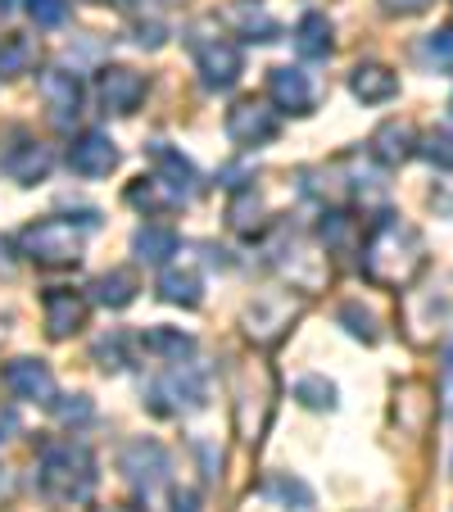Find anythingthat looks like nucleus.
Returning a JSON list of instances; mask_svg holds the SVG:
<instances>
[{"mask_svg":"<svg viewBox=\"0 0 453 512\" xmlns=\"http://www.w3.org/2000/svg\"><path fill=\"white\" fill-rule=\"evenodd\" d=\"M136 46H145V50L164 46V23H141V28H136Z\"/></svg>","mask_w":453,"mask_h":512,"instance_id":"72a5a7b5","label":"nucleus"},{"mask_svg":"<svg viewBox=\"0 0 453 512\" xmlns=\"http://www.w3.org/2000/svg\"><path fill=\"white\" fill-rule=\"evenodd\" d=\"M426 263V241L413 223L381 218L363 245V272L376 286H408Z\"/></svg>","mask_w":453,"mask_h":512,"instance_id":"f257e3e1","label":"nucleus"},{"mask_svg":"<svg viewBox=\"0 0 453 512\" xmlns=\"http://www.w3.org/2000/svg\"><path fill=\"white\" fill-rule=\"evenodd\" d=\"M145 349L164 363H191L195 354V336H186L182 327H150L145 331Z\"/></svg>","mask_w":453,"mask_h":512,"instance_id":"412c9836","label":"nucleus"},{"mask_svg":"<svg viewBox=\"0 0 453 512\" xmlns=\"http://www.w3.org/2000/svg\"><path fill=\"white\" fill-rule=\"evenodd\" d=\"M318 236H322V245H327V250L345 254L349 245H354V218H349V213H340V209L322 213V223H318Z\"/></svg>","mask_w":453,"mask_h":512,"instance_id":"a878e982","label":"nucleus"},{"mask_svg":"<svg viewBox=\"0 0 453 512\" xmlns=\"http://www.w3.org/2000/svg\"><path fill=\"white\" fill-rule=\"evenodd\" d=\"M150 159H155V177L177 195V200H191V195L200 191V173H195V164L182 155V150L159 141V145H150Z\"/></svg>","mask_w":453,"mask_h":512,"instance_id":"2eb2a0df","label":"nucleus"},{"mask_svg":"<svg viewBox=\"0 0 453 512\" xmlns=\"http://www.w3.org/2000/svg\"><path fill=\"white\" fill-rule=\"evenodd\" d=\"M227 136H232L236 145H245V150H254V145H268L272 136L281 132V123H277V109H268L263 100H254V96H245V100H236L232 109H227Z\"/></svg>","mask_w":453,"mask_h":512,"instance_id":"423d86ee","label":"nucleus"},{"mask_svg":"<svg viewBox=\"0 0 453 512\" xmlns=\"http://www.w3.org/2000/svg\"><path fill=\"white\" fill-rule=\"evenodd\" d=\"M372 155L381 159V164H404V159L417 155V132L413 123H399V118H390V123H381L372 132Z\"/></svg>","mask_w":453,"mask_h":512,"instance_id":"a211bd4d","label":"nucleus"},{"mask_svg":"<svg viewBox=\"0 0 453 512\" xmlns=\"http://www.w3.org/2000/svg\"><path fill=\"white\" fill-rule=\"evenodd\" d=\"M426 159H431V164H440V168H453V136H431V141H426Z\"/></svg>","mask_w":453,"mask_h":512,"instance_id":"2f4dec72","label":"nucleus"},{"mask_svg":"<svg viewBox=\"0 0 453 512\" xmlns=\"http://www.w3.org/2000/svg\"><path fill=\"white\" fill-rule=\"evenodd\" d=\"M41 100H46L50 118H55L59 127H68L82 114V82L73 78V73H64V68H46V73H41Z\"/></svg>","mask_w":453,"mask_h":512,"instance_id":"4468645a","label":"nucleus"},{"mask_svg":"<svg viewBox=\"0 0 453 512\" xmlns=\"http://www.w3.org/2000/svg\"><path fill=\"white\" fill-rule=\"evenodd\" d=\"M37 481L50 499L82 503L96 490V454L82 440H50V445H41Z\"/></svg>","mask_w":453,"mask_h":512,"instance_id":"7ed1b4c3","label":"nucleus"},{"mask_svg":"<svg viewBox=\"0 0 453 512\" xmlns=\"http://www.w3.org/2000/svg\"><path fill=\"white\" fill-rule=\"evenodd\" d=\"M331 23H327V14H304V19L295 23V50H299V59H327L331 55Z\"/></svg>","mask_w":453,"mask_h":512,"instance_id":"6ab92c4d","label":"nucleus"},{"mask_svg":"<svg viewBox=\"0 0 453 512\" xmlns=\"http://www.w3.org/2000/svg\"><path fill=\"white\" fill-rule=\"evenodd\" d=\"M0 168L19 186H37V182H46L50 168H55V150H50L46 141H37V136H19V145H10V150L0 155Z\"/></svg>","mask_w":453,"mask_h":512,"instance_id":"1a4fd4ad","label":"nucleus"},{"mask_svg":"<svg viewBox=\"0 0 453 512\" xmlns=\"http://www.w3.org/2000/svg\"><path fill=\"white\" fill-rule=\"evenodd\" d=\"M440 399H444V413H453V349L444 358V377H440Z\"/></svg>","mask_w":453,"mask_h":512,"instance_id":"f704fd0d","label":"nucleus"},{"mask_svg":"<svg viewBox=\"0 0 453 512\" xmlns=\"http://www.w3.org/2000/svg\"><path fill=\"white\" fill-rule=\"evenodd\" d=\"M14 431H19V417H14L10 408H0V445H5V440H10Z\"/></svg>","mask_w":453,"mask_h":512,"instance_id":"c9c22d12","label":"nucleus"},{"mask_svg":"<svg viewBox=\"0 0 453 512\" xmlns=\"http://www.w3.org/2000/svg\"><path fill=\"white\" fill-rule=\"evenodd\" d=\"M290 318H295V304L286 295H263V300H254L245 309V331L259 340H277L290 327Z\"/></svg>","mask_w":453,"mask_h":512,"instance_id":"dca6fc26","label":"nucleus"},{"mask_svg":"<svg viewBox=\"0 0 453 512\" xmlns=\"http://www.w3.org/2000/svg\"><path fill=\"white\" fill-rule=\"evenodd\" d=\"M37 37L28 32H10L0 41V78H19V73H32L37 68Z\"/></svg>","mask_w":453,"mask_h":512,"instance_id":"aec40b11","label":"nucleus"},{"mask_svg":"<svg viewBox=\"0 0 453 512\" xmlns=\"http://www.w3.org/2000/svg\"><path fill=\"white\" fill-rule=\"evenodd\" d=\"M349 91L363 105H386V100L399 96V78H395V68H386V64H358L349 73Z\"/></svg>","mask_w":453,"mask_h":512,"instance_id":"f3484780","label":"nucleus"},{"mask_svg":"<svg viewBox=\"0 0 453 512\" xmlns=\"http://www.w3.org/2000/svg\"><path fill=\"white\" fill-rule=\"evenodd\" d=\"M449 118H453V100H449Z\"/></svg>","mask_w":453,"mask_h":512,"instance_id":"ea45409f","label":"nucleus"},{"mask_svg":"<svg viewBox=\"0 0 453 512\" xmlns=\"http://www.w3.org/2000/svg\"><path fill=\"white\" fill-rule=\"evenodd\" d=\"M295 399L304 408H336V386H331V381H322V377H304L295 386Z\"/></svg>","mask_w":453,"mask_h":512,"instance_id":"bb28decb","label":"nucleus"},{"mask_svg":"<svg viewBox=\"0 0 453 512\" xmlns=\"http://www.w3.org/2000/svg\"><path fill=\"white\" fill-rule=\"evenodd\" d=\"M96 512H141V508H132V503H109V508H96Z\"/></svg>","mask_w":453,"mask_h":512,"instance_id":"4c0bfd02","label":"nucleus"},{"mask_svg":"<svg viewBox=\"0 0 453 512\" xmlns=\"http://www.w3.org/2000/svg\"><path fill=\"white\" fill-rule=\"evenodd\" d=\"M127 204H136V209H145V213H159V209H173V204H182V200H177L159 177H150V182L141 177V182L127 191Z\"/></svg>","mask_w":453,"mask_h":512,"instance_id":"393cba45","label":"nucleus"},{"mask_svg":"<svg viewBox=\"0 0 453 512\" xmlns=\"http://www.w3.org/2000/svg\"><path fill=\"white\" fill-rule=\"evenodd\" d=\"M132 250L141 263H168L177 254V232L173 227H141V232L132 236Z\"/></svg>","mask_w":453,"mask_h":512,"instance_id":"4be33fe9","label":"nucleus"},{"mask_svg":"<svg viewBox=\"0 0 453 512\" xmlns=\"http://www.w3.org/2000/svg\"><path fill=\"white\" fill-rule=\"evenodd\" d=\"M159 295L168 304H182V309H195L200 304V272L195 268H168L159 277Z\"/></svg>","mask_w":453,"mask_h":512,"instance_id":"5701e85b","label":"nucleus"},{"mask_svg":"<svg viewBox=\"0 0 453 512\" xmlns=\"http://www.w3.org/2000/svg\"><path fill=\"white\" fill-rule=\"evenodd\" d=\"M191 55H195V68H200V82L209 91H227L245 68L241 46L232 37H222V32H195Z\"/></svg>","mask_w":453,"mask_h":512,"instance_id":"20e7f679","label":"nucleus"},{"mask_svg":"<svg viewBox=\"0 0 453 512\" xmlns=\"http://www.w3.org/2000/svg\"><path fill=\"white\" fill-rule=\"evenodd\" d=\"M96 5H118V10H127V5H132V0H96Z\"/></svg>","mask_w":453,"mask_h":512,"instance_id":"58836bf2","label":"nucleus"},{"mask_svg":"<svg viewBox=\"0 0 453 512\" xmlns=\"http://www.w3.org/2000/svg\"><path fill=\"white\" fill-rule=\"evenodd\" d=\"M381 10H386V14H399V19H413V14H426V10H431V0H381Z\"/></svg>","mask_w":453,"mask_h":512,"instance_id":"473e14b6","label":"nucleus"},{"mask_svg":"<svg viewBox=\"0 0 453 512\" xmlns=\"http://www.w3.org/2000/svg\"><path fill=\"white\" fill-rule=\"evenodd\" d=\"M422 55L431 59V64H440V68H453V28L431 32V37H426V46H422Z\"/></svg>","mask_w":453,"mask_h":512,"instance_id":"c756f323","label":"nucleus"},{"mask_svg":"<svg viewBox=\"0 0 453 512\" xmlns=\"http://www.w3.org/2000/svg\"><path fill=\"white\" fill-rule=\"evenodd\" d=\"M155 413H195L204 408V372L195 363H168V372L145 390Z\"/></svg>","mask_w":453,"mask_h":512,"instance_id":"39448f33","label":"nucleus"},{"mask_svg":"<svg viewBox=\"0 0 453 512\" xmlns=\"http://www.w3.org/2000/svg\"><path fill=\"white\" fill-rule=\"evenodd\" d=\"M118 472L132 485H141V490H155L168 476V449L159 440H132L123 449V458H118Z\"/></svg>","mask_w":453,"mask_h":512,"instance_id":"f8f14e48","label":"nucleus"},{"mask_svg":"<svg viewBox=\"0 0 453 512\" xmlns=\"http://www.w3.org/2000/svg\"><path fill=\"white\" fill-rule=\"evenodd\" d=\"M28 19L37 28H59L68 19V0H28Z\"/></svg>","mask_w":453,"mask_h":512,"instance_id":"c85d7f7f","label":"nucleus"},{"mask_svg":"<svg viewBox=\"0 0 453 512\" xmlns=\"http://www.w3.org/2000/svg\"><path fill=\"white\" fill-rule=\"evenodd\" d=\"M50 408L59 413V422H87V417H91V399L87 395H73V404H59V399H55Z\"/></svg>","mask_w":453,"mask_h":512,"instance_id":"7c9ffc66","label":"nucleus"},{"mask_svg":"<svg viewBox=\"0 0 453 512\" xmlns=\"http://www.w3.org/2000/svg\"><path fill=\"white\" fill-rule=\"evenodd\" d=\"M268 96H272V105L286 109V114H313V82L304 68L277 64L268 73Z\"/></svg>","mask_w":453,"mask_h":512,"instance_id":"ddd939ff","label":"nucleus"},{"mask_svg":"<svg viewBox=\"0 0 453 512\" xmlns=\"http://www.w3.org/2000/svg\"><path fill=\"white\" fill-rule=\"evenodd\" d=\"M96 227V213L82 218H41L19 232V254L37 268H73L87 250V232Z\"/></svg>","mask_w":453,"mask_h":512,"instance_id":"f03ea898","label":"nucleus"},{"mask_svg":"<svg viewBox=\"0 0 453 512\" xmlns=\"http://www.w3.org/2000/svg\"><path fill=\"white\" fill-rule=\"evenodd\" d=\"M96 91H100L105 114H132V109L145 100V78L127 64H109V68H100Z\"/></svg>","mask_w":453,"mask_h":512,"instance_id":"9b49d317","label":"nucleus"},{"mask_svg":"<svg viewBox=\"0 0 453 512\" xmlns=\"http://www.w3.org/2000/svg\"><path fill=\"white\" fill-rule=\"evenodd\" d=\"M0 377H5V390L23 404H55V372L41 358H14Z\"/></svg>","mask_w":453,"mask_h":512,"instance_id":"9d476101","label":"nucleus"},{"mask_svg":"<svg viewBox=\"0 0 453 512\" xmlns=\"http://www.w3.org/2000/svg\"><path fill=\"white\" fill-rule=\"evenodd\" d=\"M340 322L349 327V336L367 340V345H376V340H381V331H376V318L363 309V304H345V309H340Z\"/></svg>","mask_w":453,"mask_h":512,"instance_id":"cd10ccee","label":"nucleus"},{"mask_svg":"<svg viewBox=\"0 0 453 512\" xmlns=\"http://www.w3.org/2000/svg\"><path fill=\"white\" fill-rule=\"evenodd\" d=\"M118 164H123V155H118V145L109 132H82L78 141L68 145V168L78 177H91V182L109 177Z\"/></svg>","mask_w":453,"mask_h":512,"instance_id":"6e6552de","label":"nucleus"},{"mask_svg":"<svg viewBox=\"0 0 453 512\" xmlns=\"http://www.w3.org/2000/svg\"><path fill=\"white\" fill-rule=\"evenodd\" d=\"M10 490H14V476H10V472H5V467H0V503L10 499Z\"/></svg>","mask_w":453,"mask_h":512,"instance_id":"e433bc0d","label":"nucleus"},{"mask_svg":"<svg viewBox=\"0 0 453 512\" xmlns=\"http://www.w3.org/2000/svg\"><path fill=\"white\" fill-rule=\"evenodd\" d=\"M87 295L82 290H68V286H50L46 295H41V313H46V331L50 340H68L78 336L82 327H87Z\"/></svg>","mask_w":453,"mask_h":512,"instance_id":"0eeeda50","label":"nucleus"},{"mask_svg":"<svg viewBox=\"0 0 453 512\" xmlns=\"http://www.w3.org/2000/svg\"><path fill=\"white\" fill-rule=\"evenodd\" d=\"M132 300H136V272L114 268L96 281V304H105V309H127Z\"/></svg>","mask_w":453,"mask_h":512,"instance_id":"b1692460","label":"nucleus"}]
</instances>
